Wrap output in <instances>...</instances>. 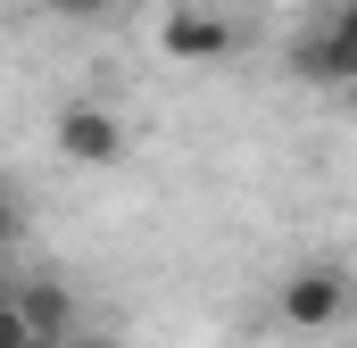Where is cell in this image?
I'll list each match as a JSON object with an SVG mask.
<instances>
[{
	"label": "cell",
	"instance_id": "obj_1",
	"mask_svg": "<svg viewBox=\"0 0 357 348\" xmlns=\"http://www.w3.org/2000/svg\"><path fill=\"white\" fill-rule=\"evenodd\" d=\"M291 75H299V84L357 91V0H341L324 25H307V33L291 42Z\"/></svg>",
	"mask_w": 357,
	"mask_h": 348
},
{
	"label": "cell",
	"instance_id": "obj_2",
	"mask_svg": "<svg viewBox=\"0 0 357 348\" xmlns=\"http://www.w3.org/2000/svg\"><path fill=\"white\" fill-rule=\"evenodd\" d=\"M357 307V282L341 265H299V274H282V290H274V315L291 324V332H324V324H341Z\"/></svg>",
	"mask_w": 357,
	"mask_h": 348
},
{
	"label": "cell",
	"instance_id": "obj_3",
	"mask_svg": "<svg viewBox=\"0 0 357 348\" xmlns=\"http://www.w3.org/2000/svg\"><path fill=\"white\" fill-rule=\"evenodd\" d=\"M59 158H67V166H116V158H125V125H116V108L67 100V108H59Z\"/></svg>",
	"mask_w": 357,
	"mask_h": 348
},
{
	"label": "cell",
	"instance_id": "obj_4",
	"mask_svg": "<svg viewBox=\"0 0 357 348\" xmlns=\"http://www.w3.org/2000/svg\"><path fill=\"white\" fill-rule=\"evenodd\" d=\"M17 315L42 332V340H75V290L59 282V274H17Z\"/></svg>",
	"mask_w": 357,
	"mask_h": 348
},
{
	"label": "cell",
	"instance_id": "obj_5",
	"mask_svg": "<svg viewBox=\"0 0 357 348\" xmlns=\"http://www.w3.org/2000/svg\"><path fill=\"white\" fill-rule=\"evenodd\" d=\"M167 50H175V58H225V50H233V17H216V8H175V17H167Z\"/></svg>",
	"mask_w": 357,
	"mask_h": 348
},
{
	"label": "cell",
	"instance_id": "obj_6",
	"mask_svg": "<svg viewBox=\"0 0 357 348\" xmlns=\"http://www.w3.org/2000/svg\"><path fill=\"white\" fill-rule=\"evenodd\" d=\"M0 348H59V340H42V332L17 315V299H0Z\"/></svg>",
	"mask_w": 357,
	"mask_h": 348
},
{
	"label": "cell",
	"instance_id": "obj_7",
	"mask_svg": "<svg viewBox=\"0 0 357 348\" xmlns=\"http://www.w3.org/2000/svg\"><path fill=\"white\" fill-rule=\"evenodd\" d=\"M17 232H25V207H17V191H0V249H8Z\"/></svg>",
	"mask_w": 357,
	"mask_h": 348
},
{
	"label": "cell",
	"instance_id": "obj_8",
	"mask_svg": "<svg viewBox=\"0 0 357 348\" xmlns=\"http://www.w3.org/2000/svg\"><path fill=\"white\" fill-rule=\"evenodd\" d=\"M59 17H91V8H108V0H50Z\"/></svg>",
	"mask_w": 357,
	"mask_h": 348
},
{
	"label": "cell",
	"instance_id": "obj_9",
	"mask_svg": "<svg viewBox=\"0 0 357 348\" xmlns=\"http://www.w3.org/2000/svg\"><path fill=\"white\" fill-rule=\"evenodd\" d=\"M67 348H116V340H91V332H75V340H67Z\"/></svg>",
	"mask_w": 357,
	"mask_h": 348
}]
</instances>
